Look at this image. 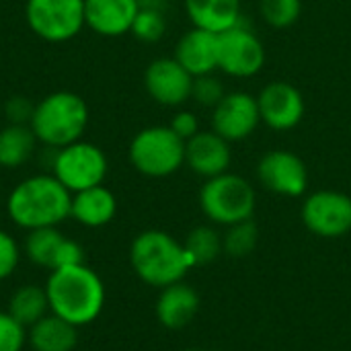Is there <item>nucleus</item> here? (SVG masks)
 <instances>
[{"label": "nucleus", "mask_w": 351, "mask_h": 351, "mask_svg": "<svg viewBox=\"0 0 351 351\" xmlns=\"http://www.w3.org/2000/svg\"><path fill=\"white\" fill-rule=\"evenodd\" d=\"M43 288L49 313L74 327H86L103 313L105 284L99 274L84 263L51 269Z\"/></svg>", "instance_id": "obj_1"}, {"label": "nucleus", "mask_w": 351, "mask_h": 351, "mask_svg": "<svg viewBox=\"0 0 351 351\" xmlns=\"http://www.w3.org/2000/svg\"><path fill=\"white\" fill-rule=\"evenodd\" d=\"M72 193L51 175L39 173L23 179L6 197L10 222L23 230L58 228L70 218Z\"/></svg>", "instance_id": "obj_2"}, {"label": "nucleus", "mask_w": 351, "mask_h": 351, "mask_svg": "<svg viewBox=\"0 0 351 351\" xmlns=\"http://www.w3.org/2000/svg\"><path fill=\"white\" fill-rule=\"evenodd\" d=\"M130 263L136 276L154 288L181 282L193 265L185 247L162 230L140 232L130 247Z\"/></svg>", "instance_id": "obj_3"}, {"label": "nucleus", "mask_w": 351, "mask_h": 351, "mask_svg": "<svg viewBox=\"0 0 351 351\" xmlns=\"http://www.w3.org/2000/svg\"><path fill=\"white\" fill-rule=\"evenodd\" d=\"M88 125V107L84 99L70 90H56L35 103L29 128L45 148H64L82 140Z\"/></svg>", "instance_id": "obj_4"}, {"label": "nucleus", "mask_w": 351, "mask_h": 351, "mask_svg": "<svg viewBox=\"0 0 351 351\" xmlns=\"http://www.w3.org/2000/svg\"><path fill=\"white\" fill-rule=\"evenodd\" d=\"M128 156L138 173L162 179L185 165V140L169 125H150L132 138Z\"/></svg>", "instance_id": "obj_5"}, {"label": "nucleus", "mask_w": 351, "mask_h": 351, "mask_svg": "<svg viewBox=\"0 0 351 351\" xmlns=\"http://www.w3.org/2000/svg\"><path fill=\"white\" fill-rule=\"evenodd\" d=\"M255 189L253 185L232 173H222L204 183L199 191V206L204 214L218 224L232 226L251 220L255 212Z\"/></svg>", "instance_id": "obj_6"}, {"label": "nucleus", "mask_w": 351, "mask_h": 351, "mask_svg": "<svg viewBox=\"0 0 351 351\" xmlns=\"http://www.w3.org/2000/svg\"><path fill=\"white\" fill-rule=\"evenodd\" d=\"M49 169L51 175L70 193H78L103 185L109 171V162L105 152L97 144L78 140L58 150L51 148Z\"/></svg>", "instance_id": "obj_7"}, {"label": "nucleus", "mask_w": 351, "mask_h": 351, "mask_svg": "<svg viewBox=\"0 0 351 351\" xmlns=\"http://www.w3.org/2000/svg\"><path fill=\"white\" fill-rule=\"evenodd\" d=\"M25 19L39 39L64 43L86 27L84 0H27Z\"/></svg>", "instance_id": "obj_8"}, {"label": "nucleus", "mask_w": 351, "mask_h": 351, "mask_svg": "<svg viewBox=\"0 0 351 351\" xmlns=\"http://www.w3.org/2000/svg\"><path fill=\"white\" fill-rule=\"evenodd\" d=\"M265 45L243 23L218 35V70L234 78H251L265 66Z\"/></svg>", "instance_id": "obj_9"}, {"label": "nucleus", "mask_w": 351, "mask_h": 351, "mask_svg": "<svg viewBox=\"0 0 351 351\" xmlns=\"http://www.w3.org/2000/svg\"><path fill=\"white\" fill-rule=\"evenodd\" d=\"M302 222L311 232L325 239H335L350 232L351 197L333 189L315 191L302 206Z\"/></svg>", "instance_id": "obj_10"}, {"label": "nucleus", "mask_w": 351, "mask_h": 351, "mask_svg": "<svg viewBox=\"0 0 351 351\" xmlns=\"http://www.w3.org/2000/svg\"><path fill=\"white\" fill-rule=\"evenodd\" d=\"M261 123L257 97L245 90L226 93L212 109V132L228 142H241L255 134Z\"/></svg>", "instance_id": "obj_11"}, {"label": "nucleus", "mask_w": 351, "mask_h": 351, "mask_svg": "<svg viewBox=\"0 0 351 351\" xmlns=\"http://www.w3.org/2000/svg\"><path fill=\"white\" fill-rule=\"evenodd\" d=\"M261 123H265L274 132H290L294 130L306 111V103L302 93L286 80H274L261 88L257 95Z\"/></svg>", "instance_id": "obj_12"}, {"label": "nucleus", "mask_w": 351, "mask_h": 351, "mask_svg": "<svg viewBox=\"0 0 351 351\" xmlns=\"http://www.w3.org/2000/svg\"><path fill=\"white\" fill-rule=\"evenodd\" d=\"M261 185L278 195L298 197L308 187V171L304 160L288 150H271L257 165Z\"/></svg>", "instance_id": "obj_13"}, {"label": "nucleus", "mask_w": 351, "mask_h": 351, "mask_svg": "<svg viewBox=\"0 0 351 351\" xmlns=\"http://www.w3.org/2000/svg\"><path fill=\"white\" fill-rule=\"evenodd\" d=\"M144 86L154 103L179 107L191 99L193 76L175 58H156L144 72Z\"/></svg>", "instance_id": "obj_14"}, {"label": "nucleus", "mask_w": 351, "mask_h": 351, "mask_svg": "<svg viewBox=\"0 0 351 351\" xmlns=\"http://www.w3.org/2000/svg\"><path fill=\"white\" fill-rule=\"evenodd\" d=\"M232 160L230 142L216 132H197L185 142V165L199 177L212 179L228 173Z\"/></svg>", "instance_id": "obj_15"}, {"label": "nucleus", "mask_w": 351, "mask_h": 351, "mask_svg": "<svg viewBox=\"0 0 351 351\" xmlns=\"http://www.w3.org/2000/svg\"><path fill=\"white\" fill-rule=\"evenodd\" d=\"M138 10V0H84V23L101 37H121L132 31Z\"/></svg>", "instance_id": "obj_16"}, {"label": "nucleus", "mask_w": 351, "mask_h": 351, "mask_svg": "<svg viewBox=\"0 0 351 351\" xmlns=\"http://www.w3.org/2000/svg\"><path fill=\"white\" fill-rule=\"evenodd\" d=\"M193 78L214 74L218 70V33L193 27L189 29L175 47L173 56Z\"/></svg>", "instance_id": "obj_17"}, {"label": "nucleus", "mask_w": 351, "mask_h": 351, "mask_svg": "<svg viewBox=\"0 0 351 351\" xmlns=\"http://www.w3.org/2000/svg\"><path fill=\"white\" fill-rule=\"evenodd\" d=\"M117 214V199L111 189L105 185H97L78 193H72L70 218L86 228L107 226Z\"/></svg>", "instance_id": "obj_18"}, {"label": "nucleus", "mask_w": 351, "mask_h": 351, "mask_svg": "<svg viewBox=\"0 0 351 351\" xmlns=\"http://www.w3.org/2000/svg\"><path fill=\"white\" fill-rule=\"evenodd\" d=\"M197 308H199L197 292L183 282L162 288L156 300V317L160 325L167 329H183L185 325L191 323Z\"/></svg>", "instance_id": "obj_19"}, {"label": "nucleus", "mask_w": 351, "mask_h": 351, "mask_svg": "<svg viewBox=\"0 0 351 351\" xmlns=\"http://www.w3.org/2000/svg\"><path fill=\"white\" fill-rule=\"evenodd\" d=\"M185 10L193 27L218 35L243 23L241 0H185Z\"/></svg>", "instance_id": "obj_20"}, {"label": "nucleus", "mask_w": 351, "mask_h": 351, "mask_svg": "<svg viewBox=\"0 0 351 351\" xmlns=\"http://www.w3.org/2000/svg\"><path fill=\"white\" fill-rule=\"evenodd\" d=\"M27 343L33 351H72L78 343V327L49 313L27 329Z\"/></svg>", "instance_id": "obj_21"}, {"label": "nucleus", "mask_w": 351, "mask_h": 351, "mask_svg": "<svg viewBox=\"0 0 351 351\" xmlns=\"http://www.w3.org/2000/svg\"><path fill=\"white\" fill-rule=\"evenodd\" d=\"M37 148V138L29 125L8 123L0 130V167L19 169L31 160Z\"/></svg>", "instance_id": "obj_22"}, {"label": "nucleus", "mask_w": 351, "mask_h": 351, "mask_svg": "<svg viewBox=\"0 0 351 351\" xmlns=\"http://www.w3.org/2000/svg\"><path fill=\"white\" fill-rule=\"evenodd\" d=\"M6 313L14 321H19L25 329H29L31 325L41 321L45 315H49L45 288L35 286V284H25V286L16 288L8 298Z\"/></svg>", "instance_id": "obj_23"}, {"label": "nucleus", "mask_w": 351, "mask_h": 351, "mask_svg": "<svg viewBox=\"0 0 351 351\" xmlns=\"http://www.w3.org/2000/svg\"><path fill=\"white\" fill-rule=\"evenodd\" d=\"M66 237L58 228H35L29 230L23 243L25 257L37 267L51 269L56 261V253Z\"/></svg>", "instance_id": "obj_24"}, {"label": "nucleus", "mask_w": 351, "mask_h": 351, "mask_svg": "<svg viewBox=\"0 0 351 351\" xmlns=\"http://www.w3.org/2000/svg\"><path fill=\"white\" fill-rule=\"evenodd\" d=\"M183 247H185V251H187L193 265H206V263H212L218 257V253L222 249V241H220V237H218V232L214 228L197 226L187 234Z\"/></svg>", "instance_id": "obj_25"}, {"label": "nucleus", "mask_w": 351, "mask_h": 351, "mask_svg": "<svg viewBox=\"0 0 351 351\" xmlns=\"http://www.w3.org/2000/svg\"><path fill=\"white\" fill-rule=\"evenodd\" d=\"M165 31H167V19H165L162 8L158 4H154V0L140 4V10L134 19L130 33H134V37H138L140 41L154 43V41L162 39Z\"/></svg>", "instance_id": "obj_26"}, {"label": "nucleus", "mask_w": 351, "mask_h": 351, "mask_svg": "<svg viewBox=\"0 0 351 351\" xmlns=\"http://www.w3.org/2000/svg\"><path fill=\"white\" fill-rule=\"evenodd\" d=\"M263 21L274 29L292 27L302 14V0H259Z\"/></svg>", "instance_id": "obj_27"}, {"label": "nucleus", "mask_w": 351, "mask_h": 351, "mask_svg": "<svg viewBox=\"0 0 351 351\" xmlns=\"http://www.w3.org/2000/svg\"><path fill=\"white\" fill-rule=\"evenodd\" d=\"M257 226L255 222L251 220H245V222H239V224H232L224 237V251L230 255V257H247L255 245H257Z\"/></svg>", "instance_id": "obj_28"}, {"label": "nucleus", "mask_w": 351, "mask_h": 351, "mask_svg": "<svg viewBox=\"0 0 351 351\" xmlns=\"http://www.w3.org/2000/svg\"><path fill=\"white\" fill-rule=\"evenodd\" d=\"M226 90L224 84L220 82L218 76L214 74H204V76H195L193 78V86H191V99L202 105V107H216L222 99H224Z\"/></svg>", "instance_id": "obj_29"}, {"label": "nucleus", "mask_w": 351, "mask_h": 351, "mask_svg": "<svg viewBox=\"0 0 351 351\" xmlns=\"http://www.w3.org/2000/svg\"><path fill=\"white\" fill-rule=\"evenodd\" d=\"M25 343L27 329L6 311H0V351H23Z\"/></svg>", "instance_id": "obj_30"}, {"label": "nucleus", "mask_w": 351, "mask_h": 351, "mask_svg": "<svg viewBox=\"0 0 351 351\" xmlns=\"http://www.w3.org/2000/svg\"><path fill=\"white\" fill-rule=\"evenodd\" d=\"M21 261V247L14 237L0 228V282L8 280Z\"/></svg>", "instance_id": "obj_31"}, {"label": "nucleus", "mask_w": 351, "mask_h": 351, "mask_svg": "<svg viewBox=\"0 0 351 351\" xmlns=\"http://www.w3.org/2000/svg\"><path fill=\"white\" fill-rule=\"evenodd\" d=\"M33 111H35V105L23 97V95H14L6 101L4 105V115L8 119V123H23V125H29L31 117H33Z\"/></svg>", "instance_id": "obj_32"}, {"label": "nucleus", "mask_w": 351, "mask_h": 351, "mask_svg": "<svg viewBox=\"0 0 351 351\" xmlns=\"http://www.w3.org/2000/svg\"><path fill=\"white\" fill-rule=\"evenodd\" d=\"M84 263V251L82 247L72 241V239H64L58 253H56V261H53V267L51 269H60V267H72V265H80ZM49 269V271H51Z\"/></svg>", "instance_id": "obj_33"}, {"label": "nucleus", "mask_w": 351, "mask_h": 351, "mask_svg": "<svg viewBox=\"0 0 351 351\" xmlns=\"http://www.w3.org/2000/svg\"><path fill=\"white\" fill-rule=\"evenodd\" d=\"M169 128L181 138V140H191L197 132H202L199 130V119H197V115L195 113H191V111H179V113H175L173 115V119H171V123H169Z\"/></svg>", "instance_id": "obj_34"}, {"label": "nucleus", "mask_w": 351, "mask_h": 351, "mask_svg": "<svg viewBox=\"0 0 351 351\" xmlns=\"http://www.w3.org/2000/svg\"><path fill=\"white\" fill-rule=\"evenodd\" d=\"M140 4H146V2H152V0H138Z\"/></svg>", "instance_id": "obj_35"}, {"label": "nucleus", "mask_w": 351, "mask_h": 351, "mask_svg": "<svg viewBox=\"0 0 351 351\" xmlns=\"http://www.w3.org/2000/svg\"><path fill=\"white\" fill-rule=\"evenodd\" d=\"M185 351H195V350H185Z\"/></svg>", "instance_id": "obj_36"}]
</instances>
